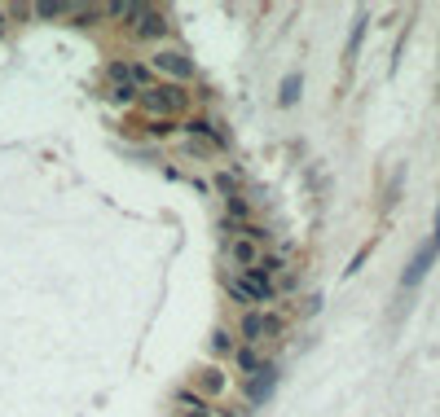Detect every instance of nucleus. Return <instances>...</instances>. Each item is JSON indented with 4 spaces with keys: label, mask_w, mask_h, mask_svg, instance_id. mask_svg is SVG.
<instances>
[{
    "label": "nucleus",
    "mask_w": 440,
    "mask_h": 417,
    "mask_svg": "<svg viewBox=\"0 0 440 417\" xmlns=\"http://www.w3.org/2000/svg\"><path fill=\"white\" fill-rule=\"evenodd\" d=\"M225 373H220V365H207V369H198V378H194V391L198 395H220L225 391Z\"/></svg>",
    "instance_id": "obj_10"
},
{
    "label": "nucleus",
    "mask_w": 440,
    "mask_h": 417,
    "mask_svg": "<svg viewBox=\"0 0 440 417\" xmlns=\"http://www.w3.org/2000/svg\"><path fill=\"white\" fill-rule=\"evenodd\" d=\"M278 329H282V316H278V312H260V308H256V312H246V316H242V325H238V334H242V343H246V347L265 343L269 334H278Z\"/></svg>",
    "instance_id": "obj_4"
},
{
    "label": "nucleus",
    "mask_w": 440,
    "mask_h": 417,
    "mask_svg": "<svg viewBox=\"0 0 440 417\" xmlns=\"http://www.w3.org/2000/svg\"><path fill=\"white\" fill-rule=\"evenodd\" d=\"M176 400H181L185 409H207V400H203V395L194 391V386H181V391H176Z\"/></svg>",
    "instance_id": "obj_14"
},
{
    "label": "nucleus",
    "mask_w": 440,
    "mask_h": 417,
    "mask_svg": "<svg viewBox=\"0 0 440 417\" xmlns=\"http://www.w3.org/2000/svg\"><path fill=\"white\" fill-rule=\"evenodd\" d=\"M185 149L189 154H203V158H216L220 149H225V141H220V132L207 119H189L185 123Z\"/></svg>",
    "instance_id": "obj_3"
},
{
    "label": "nucleus",
    "mask_w": 440,
    "mask_h": 417,
    "mask_svg": "<svg viewBox=\"0 0 440 417\" xmlns=\"http://www.w3.org/2000/svg\"><path fill=\"white\" fill-rule=\"evenodd\" d=\"M155 71L181 83V79H189V71H194V62H189L181 49H163V53H155Z\"/></svg>",
    "instance_id": "obj_6"
},
{
    "label": "nucleus",
    "mask_w": 440,
    "mask_h": 417,
    "mask_svg": "<svg viewBox=\"0 0 440 417\" xmlns=\"http://www.w3.org/2000/svg\"><path fill=\"white\" fill-rule=\"evenodd\" d=\"M207 347H212V356H229V352H233V338H229L225 329H216L212 338H207Z\"/></svg>",
    "instance_id": "obj_13"
},
{
    "label": "nucleus",
    "mask_w": 440,
    "mask_h": 417,
    "mask_svg": "<svg viewBox=\"0 0 440 417\" xmlns=\"http://www.w3.org/2000/svg\"><path fill=\"white\" fill-rule=\"evenodd\" d=\"M185 106H189V92L181 83H150L141 92V110L150 119H172V115H181Z\"/></svg>",
    "instance_id": "obj_1"
},
{
    "label": "nucleus",
    "mask_w": 440,
    "mask_h": 417,
    "mask_svg": "<svg viewBox=\"0 0 440 417\" xmlns=\"http://www.w3.org/2000/svg\"><path fill=\"white\" fill-rule=\"evenodd\" d=\"M273 386H278V365H265L260 373H251V378H246V395H251V404H265V400L273 395Z\"/></svg>",
    "instance_id": "obj_8"
},
{
    "label": "nucleus",
    "mask_w": 440,
    "mask_h": 417,
    "mask_svg": "<svg viewBox=\"0 0 440 417\" xmlns=\"http://www.w3.org/2000/svg\"><path fill=\"white\" fill-rule=\"evenodd\" d=\"M299 88H304V79H299V75H286V79H282L278 101H282V106H295V101H299Z\"/></svg>",
    "instance_id": "obj_12"
},
{
    "label": "nucleus",
    "mask_w": 440,
    "mask_h": 417,
    "mask_svg": "<svg viewBox=\"0 0 440 417\" xmlns=\"http://www.w3.org/2000/svg\"><path fill=\"white\" fill-rule=\"evenodd\" d=\"M62 13H71V5H36V18H62Z\"/></svg>",
    "instance_id": "obj_17"
},
{
    "label": "nucleus",
    "mask_w": 440,
    "mask_h": 417,
    "mask_svg": "<svg viewBox=\"0 0 440 417\" xmlns=\"http://www.w3.org/2000/svg\"><path fill=\"white\" fill-rule=\"evenodd\" d=\"M432 246L440 250V211H436V238H432Z\"/></svg>",
    "instance_id": "obj_19"
},
{
    "label": "nucleus",
    "mask_w": 440,
    "mask_h": 417,
    "mask_svg": "<svg viewBox=\"0 0 440 417\" xmlns=\"http://www.w3.org/2000/svg\"><path fill=\"white\" fill-rule=\"evenodd\" d=\"M132 31L141 35V40H159L163 31H168V22H163V13H159V9H150V5H132Z\"/></svg>",
    "instance_id": "obj_7"
},
{
    "label": "nucleus",
    "mask_w": 440,
    "mask_h": 417,
    "mask_svg": "<svg viewBox=\"0 0 440 417\" xmlns=\"http://www.w3.org/2000/svg\"><path fill=\"white\" fill-rule=\"evenodd\" d=\"M181 417H212V409H185Z\"/></svg>",
    "instance_id": "obj_18"
},
{
    "label": "nucleus",
    "mask_w": 440,
    "mask_h": 417,
    "mask_svg": "<svg viewBox=\"0 0 440 417\" xmlns=\"http://www.w3.org/2000/svg\"><path fill=\"white\" fill-rule=\"evenodd\" d=\"M225 259L233 263V268L251 272V268H256V263L265 259V255H260V242H256V238H246V233H233V238H229V246H225Z\"/></svg>",
    "instance_id": "obj_5"
},
{
    "label": "nucleus",
    "mask_w": 440,
    "mask_h": 417,
    "mask_svg": "<svg viewBox=\"0 0 440 417\" xmlns=\"http://www.w3.org/2000/svg\"><path fill=\"white\" fill-rule=\"evenodd\" d=\"M106 97H110V101H115V106H128L136 92L128 88V83H110V92H106Z\"/></svg>",
    "instance_id": "obj_15"
},
{
    "label": "nucleus",
    "mask_w": 440,
    "mask_h": 417,
    "mask_svg": "<svg viewBox=\"0 0 440 417\" xmlns=\"http://www.w3.org/2000/svg\"><path fill=\"white\" fill-rule=\"evenodd\" d=\"M361 35H366V18H356V26H352V35H348V62L356 58V49H361Z\"/></svg>",
    "instance_id": "obj_16"
},
{
    "label": "nucleus",
    "mask_w": 440,
    "mask_h": 417,
    "mask_svg": "<svg viewBox=\"0 0 440 417\" xmlns=\"http://www.w3.org/2000/svg\"><path fill=\"white\" fill-rule=\"evenodd\" d=\"M225 290H229V295L238 299V303H246L251 312L260 308V303H269L273 295H278V286H273L265 272H256V268H251V272H242V277H229Z\"/></svg>",
    "instance_id": "obj_2"
},
{
    "label": "nucleus",
    "mask_w": 440,
    "mask_h": 417,
    "mask_svg": "<svg viewBox=\"0 0 440 417\" xmlns=\"http://www.w3.org/2000/svg\"><path fill=\"white\" fill-rule=\"evenodd\" d=\"M265 365H269V360H265V356H260V352H256V347H242V352H238V369L246 373V378H251V373H260V369H265Z\"/></svg>",
    "instance_id": "obj_11"
},
{
    "label": "nucleus",
    "mask_w": 440,
    "mask_h": 417,
    "mask_svg": "<svg viewBox=\"0 0 440 417\" xmlns=\"http://www.w3.org/2000/svg\"><path fill=\"white\" fill-rule=\"evenodd\" d=\"M432 259H436V246L427 242V246H418V255L414 259H409V268L401 272V286L405 290H414L418 281H423V277H427V268H432Z\"/></svg>",
    "instance_id": "obj_9"
}]
</instances>
